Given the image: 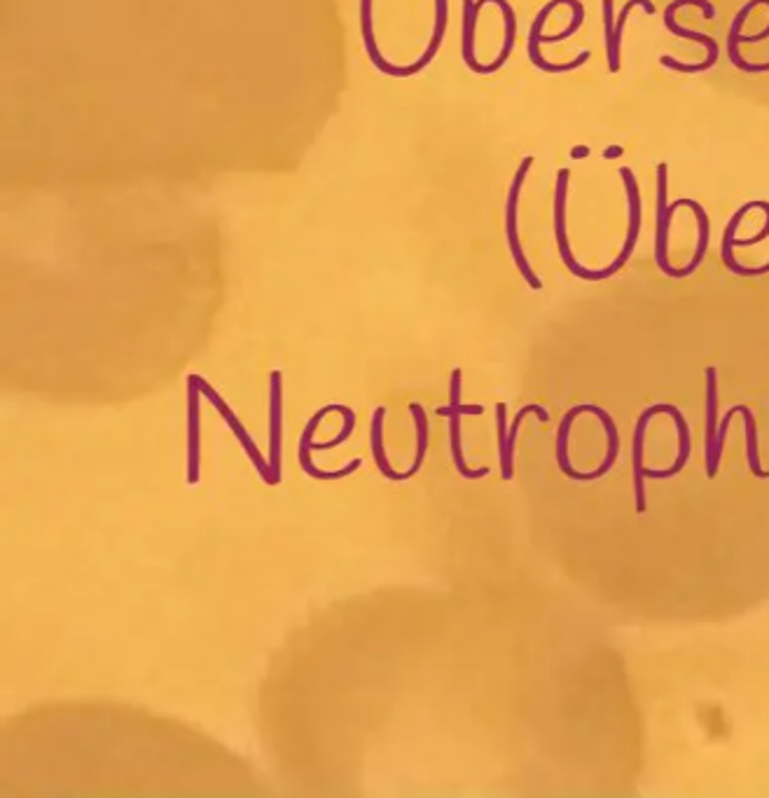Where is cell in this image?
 <instances>
[{
    "instance_id": "obj_15",
    "label": "cell",
    "mask_w": 769,
    "mask_h": 798,
    "mask_svg": "<svg viewBox=\"0 0 769 798\" xmlns=\"http://www.w3.org/2000/svg\"><path fill=\"white\" fill-rule=\"evenodd\" d=\"M718 368L708 366L706 368V443H704V452H706V476L715 478L714 468V449H715V436H718Z\"/></svg>"
},
{
    "instance_id": "obj_22",
    "label": "cell",
    "mask_w": 769,
    "mask_h": 798,
    "mask_svg": "<svg viewBox=\"0 0 769 798\" xmlns=\"http://www.w3.org/2000/svg\"><path fill=\"white\" fill-rule=\"evenodd\" d=\"M487 3H493V5H499V7H501V12H503V19H505L503 50H501V54L496 56V59H493L492 64H487L489 75H493V73H499L501 68H503L505 64H508L510 54H512V50H515V40H517V15H515V10H512V5H510L508 0H477V7L487 5Z\"/></svg>"
},
{
    "instance_id": "obj_10",
    "label": "cell",
    "mask_w": 769,
    "mask_h": 798,
    "mask_svg": "<svg viewBox=\"0 0 769 798\" xmlns=\"http://www.w3.org/2000/svg\"><path fill=\"white\" fill-rule=\"evenodd\" d=\"M283 375L274 370L269 375V468L271 483H281V459H283Z\"/></svg>"
},
{
    "instance_id": "obj_30",
    "label": "cell",
    "mask_w": 769,
    "mask_h": 798,
    "mask_svg": "<svg viewBox=\"0 0 769 798\" xmlns=\"http://www.w3.org/2000/svg\"><path fill=\"white\" fill-rule=\"evenodd\" d=\"M760 209L764 211V228L760 230V232L755 234V237H751V239H735V249H736V246H755V244H760V241H764V239L769 237V202L760 200Z\"/></svg>"
},
{
    "instance_id": "obj_32",
    "label": "cell",
    "mask_w": 769,
    "mask_h": 798,
    "mask_svg": "<svg viewBox=\"0 0 769 798\" xmlns=\"http://www.w3.org/2000/svg\"><path fill=\"white\" fill-rule=\"evenodd\" d=\"M622 153H625V150H622L620 145H610V148L603 150V157H606V160H618Z\"/></svg>"
},
{
    "instance_id": "obj_6",
    "label": "cell",
    "mask_w": 769,
    "mask_h": 798,
    "mask_svg": "<svg viewBox=\"0 0 769 798\" xmlns=\"http://www.w3.org/2000/svg\"><path fill=\"white\" fill-rule=\"evenodd\" d=\"M188 379H190V382L197 384V389H200V394H201V396H206V399L210 400V405H213V408H216V410L220 412L222 419L228 421L229 431H232L234 436H237V440H238V443H241V448L246 449V455L250 457V461H253V466H255V468H258V473H260L262 480H265V483L269 485V483H271V468H269V461H265V457H262V452H260V449H258V445H255V440L250 438V433L246 431L244 424H241V421H238V417L234 415L232 408H229V405L225 403V399H220V396H218L216 389L210 387V384L206 382L204 378H200V375H190Z\"/></svg>"
},
{
    "instance_id": "obj_23",
    "label": "cell",
    "mask_w": 769,
    "mask_h": 798,
    "mask_svg": "<svg viewBox=\"0 0 769 798\" xmlns=\"http://www.w3.org/2000/svg\"><path fill=\"white\" fill-rule=\"evenodd\" d=\"M384 419H386V408H376L375 415H372V431H370L372 457H375L376 468L382 471L384 478L394 480V483H403V473L394 471V468L388 466L386 452H384Z\"/></svg>"
},
{
    "instance_id": "obj_4",
    "label": "cell",
    "mask_w": 769,
    "mask_h": 798,
    "mask_svg": "<svg viewBox=\"0 0 769 798\" xmlns=\"http://www.w3.org/2000/svg\"><path fill=\"white\" fill-rule=\"evenodd\" d=\"M569 169H560L557 173V185H554V237H557V246H560V255L564 261L566 270H569L573 277L582 279V281H606V274L603 270H587L580 262L576 261V255L570 251L569 241V230H566V200H569Z\"/></svg>"
},
{
    "instance_id": "obj_18",
    "label": "cell",
    "mask_w": 769,
    "mask_h": 798,
    "mask_svg": "<svg viewBox=\"0 0 769 798\" xmlns=\"http://www.w3.org/2000/svg\"><path fill=\"white\" fill-rule=\"evenodd\" d=\"M582 412H589V403H582L576 405V408H570L569 412L564 415L560 424V431H557V464H560L561 473H564L569 480H582V473L576 471L573 466H570L569 459V436H570V427H573V421L582 415Z\"/></svg>"
},
{
    "instance_id": "obj_7",
    "label": "cell",
    "mask_w": 769,
    "mask_h": 798,
    "mask_svg": "<svg viewBox=\"0 0 769 798\" xmlns=\"http://www.w3.org/2000/svg\"><path fill=\"white\" fill-rule=\"evenodd\" d=\"M678 10H681V3H678V0H674V3H669V5H667V10H665V26H667V31H669V34H674L676 38L695 40V43L704 44V47H706V59H704V62H699V64H683V62H676L674 56L665 54V56H659V64H662V66H665V68H669V71L686 73V75H692V73H706V71H711V68H714L715 64H718V54H720L718 43H715L714 38H708V35L697 34V31H692V28H686V26H681V24H676L674 15Z\"/></svg>"
},
{
    "instance_id": "obj_8",
    "label": "cell",
    "mask_w": 769,
    "mask_h": 798,
    "mask_svg": "<svg viewBox=\"0 0 769 798\" xmlns=\"http://www.w3.org/2000/svg\"><path fill=\"white\" fill-rule=\"evenodd\" d=\"M560 5H566V0H550L548 5H542L538 10L536 19L531 22V28H529V40H526V54H529V62L538 68V71L548 73V75H561V73H570L576 71V68L585 66L589 62V52H580V54L573 59V62H566V64H552L548 62L545 56L540 54V35H542V28H545V22L548 17L552 15L554 10Z\"/></svg>"
},
{
    "instance_id": "obj_3",
    "label": "cell",
    "mask_w": 769,
    "mask_h": 798,
    "mask_svg": "<svg viewBox=\"0 0 769 798\" xmlns=\"http://www.w3.org/2000/svg\"><path fill=\"white\" fill-rule=\"evenodd\" d=\"M667 192H669V169H667V162H659L657 164V225H655V262H657L659 272L667 274L669 279H687L692 277L687 267H671L669 262V225L674 211L671 204L667 202Z\"/></svg>"
},
{
    "instance_id": "obj_28",
    "label": "cell",
    "mask_w": 769,
    "mask_h": 798,
    "mask_svg": "<svg viewBox=\"0 0 769 798\" xmlns=\"http://www.w3.org/2000/svg\"><path fill=\"white\" fill-rule=\"evenodd\" d=\"M339 415L344 417V427H342V431H339L337 438L327 440V443H311V449H333V448H339V445L346 443V440L351 438V433H354V429H355V412L351 410L349 405H342Z\"/></svg>"
},
{
    "instance_id": "obj_24",
    "label": "cell",
    "mask_w": 769,
    "mask_h": 798,
    "mask_svg": "<svg viewBox=\"0 0 769 798\" xmlns=\"http://www.w3.org/2000/svg\"><path fill=\"white\" fill-rule=\"evenodd\" d=\"M447 17H449V0H435V24H433V35L431 43H428L426 52L419 56L414 62V66L419 68V73L426 66H431V62L437 56L440 47L444 43V34H447Z\"/></svg>"
},
{
    "instance_id": "obj_16",
    "label": "cell",
    "mask_w": 769,
    "mask_h": 798,
    "mask_svg": "<svg viewBox=\"0 0 769 798\" xmlns=\"http://www.w3.org/2000/svg\"><path fill=\"white\" fill-rule=\"evenodd\" d=\"M760 3H764V0H748L746 5H744L742 10L735 15V19H732V24H730V34H727V59H730L732 66L739 68L742 73H748V75H764V73H769V62L767 64H748L746 59L739 54V38H736V34H739V31L744 28V22L748 19V15H751V12L755 10Z\"/></svg>"
},
{
    "instance_id": "obj_21",
    "label": "cell",
    "mask_w": 769,
    "mask_h": 798,
    "mask_svg": "<svg viewBox=\"0 0 769 798\" xmlns=\"http://www.w3.org/2000/svg\"><path fill=\"white\" fill-rule=\"evenodd\" d=\"M637 5L643 7V12H646V15H655V12H657L653 5V0H627L620 15L615 17L613 44H610L608 50H606V59H608V71L610 73H618L622 66V31H625V24H627V17H629V12L634 10Z\"/></svg>"
},
{
    "instance_id": "obj_31",
    "label": "cell",
    "mask_w": 769,
    "mask_h": 798,
    "mask_svg": "<svg viewBox=\"0 0 769 798\" xmlns=\"http://www.w3.org/2000/svg\"><path fill=\"white\" fill-rule=\"evenodd\" d=\"M764 3L769 5V0H764ZM736 38H739V43H760V40H767L769 38V24H767V28H763V31L755 35H744L742 31H739V34H736Z\"/></svg>"
},
{
    "instance_id": "obj_5",
    "label": "cell",
    "mask_w": 769,
    "mask_h": 798,
    "mask_svg": "<svg viewBox=\"0 0 769 798\" xmlns=\"http://www.w3.org/2000/svg\"><path fill=\"white\" fill-rule=\"evenodd\" d=\"M618 173H620V181L622 185H625V192H627V237H625V244H622L620 255H618V258L603 270L606 279H610L613 274L620 272L622 267L629 262L631 253H634V249H637L638 244V237H641V222H643L641 190H638L637 176L631 173L629 167L618 169Z\"/></svg>"
},
{
    "instance_id": "obj_13",
    "label": "cell",
    "mask_w": 769,
    "mask_h": 798,
    "mask_svg": "<svg viewBox=\"0 0 769 798\" xmlns=\"http://www.w3.org/2000/svg\"><path fill=\"white\" fill-rule=\"evenodd\" d=\"M753 209H760V200L755 202H746L744 206L735 211V216L730 218L727 222L725 232H723V241H720V258L725 262V267L730 272H735L736 277H763V274H769V262L767 265H760V267H746L735 258V239H736V230L742 225V221L746 218L748 211Z\"/></svg>"
},
{
    "instance_id": "obj_19",
    "label": "cell",
    "mask_w": 769,
    "mask_h": 798,
    "mask_svg": "<svg viewBox=\"0 0 769 798\" xmlns=\"http://www.w3.org/2000/svg\"><path fill=\"white\" fill-rule=\"evenodd\" d=\"M589 415L599 417V421L603 424V431H606V440H608V449H606L603 464L599 466L597 471H592V480H601L603 476H608L610 468H613L615 461H618V457H620V433H618V427H615L613 417L603 410L601 405L589 403Z\"/></svg>"
},
{
    "instance_id": "obj_9",
    "label": "cell",
    "mask_w": 769,
    "mask_h": 798,
    "mask_svg": "<svg viewBox=\"0 0 769 798\" xmlns=\"http://www.w3.org/2000/svg\"><path fill=\"white\" fill-rule=\"evenodd\" d=\"M339 410H342V405H337V403L326 405L323 410H318L309 421H307L305 431H302V436H299V449H297L299 466H302V471H305L309 478H314V480H342V478H349L351 473H355L360 466H363V459H354L351 464H346L344 468H339V471H321V468H316V466L311 464V443H314L316 429H318V424L323 421V417L330 415V412H339Z\"/></svg>"
},
{
    "instance_id": "obj_27",
    "label": "cell",
    "mask_w": 769,
    "mask_h": 798,
    "mask_svg": "<svg viewBox=\"0 0 769 798\" xmlns=\"http://www.w3.org/2000/svg\"><path fill=\"white\" fill-rule=\"evenodd\" d=\"M566 5H569L570 12H573V17H570L569 28H564V31H561V34H557V35H540V44L542 43H545V44H557V43H561V40L570 38V35H573V34H578V31H580V28H582V24H585V5H582L580 0H566Z\"/></svg>"
},
{
    "instance_id": "obj_1",
    "label": "cell",
    "mask_w": 769,
    "mask_h": 798,
    "mask_svg": "<svg viewBox=\"0 0 769 798\" xmlns=\"http://www.w3.org/2000/svg\"><path fill=\"white\" fill-rule=\"evenodd\" d=\"M533 167V157H524L520 164V169L515 172L512 176V183L508 188V200H505V239H508V249L510 255H512V261H515L517 270L520 274L524 277V281L529 283V289L533 291H540L542 289V281L538 279V274L533 272V267L529 265L526 261L524 249H521V241H520V222H517V211H520V194L521 188H524V181L529 176Z\"/></svg>"
},
{
    "instance_id": "obj_25",
    "label": "cell",
    "mask_w": 769,
    "mask_h": 798,
    "mask_svg": "<svg viewBox=\"0 0 769 798\" xmlns=\"http://www.w3.org/2000/svg\"><path fill=\"white\" fill-rule=\"evenodd\" d=\"M739 415L744 417V429H746V457H748V468L755 478H769V471H763L760 466V449H758V424H755V417H753L751 408L748 405H739Z\"/></svg>"
},
{
    "instance_id": "obj_11",
    "label": "cell",
    "mask_w": 769,
    "mask_h": 798,
    "mask_svg": "<svg viewBox=\"0 0 769 798\" xmlns=\"http://www.w3.org/2000/svg\"><path fill=\"white\" fill-rule=\"evenodd\" d=\"M669 403H657L650 405L641 412L637 421V429H634V443H631V471H634V499H637V513H646V476H643V440H646L647 424L655 415H669Z\"/></svg>"
},
{
    "instance_id": "obj_2",
    "label": "cell",
    "mask_w": 769,
    "mask_h": 798,
    "mask_svg": "<svg viewBox=\"0 0 769 798\" xmlns=\"http://www.w3.org/2000/svg\"><path fill=\"white\" fill-rule=\"evenodd\" d=\"M461 387H463V375L456 368L452 372V387H449V405L444 408H437V415L447 417L449 419V440H452V455H454L456 471L461 473L468 480H480V478H487L492 473V468L482 466V468H468L463 457V440H461V417L463 415H482L484 412V405H463L461 403Z\"/></svg>"
},
{
    "instance_id": "obj_26",
    "label": "cell",
    "mask_w": 769,
    "mask_h": 798,
    "mask_svg": "<svg viewBox=\"0 0 769 798\" xmlns=\"http://www.w3.org/2000/svg\"><path fill=\"white\" fill-rule=\"evenodd\" d=\"M412 417H414V424H416V457H414V464L407 473H403V480H410L414 478L416 473L421 471V466H423V459H426V449H428V419H426V412L421 408L419 403H412L410 405Z\"/></svg>"
},
{
    "instance_id": "obj_12",
    "label": "cell",
    "mask_w": 769,
    "mask_h": 798,
    "mask_svg": "<svg viewBox=\"0 0 769 798\" xmlns=\"http://www.w3.org/2000/svg\"><path fill=\"white\" fill-rule=\"evenodd\" d=\"M201 394L188 379V483L197 485L201 476Z\"/></svg>"
},
{
    "instance_id": "obj_14",
    "label": "cell",
    "mask_w": 769,
    "mask_h": 798,
    "mask_svg": "<svg viewBox=\"0 0 769 798\" xmlns=\"http://www.w3.org/2000/svg\"><path fill=\"white\" fill-rule=\"evenodd\" d=\"M360 34H363V44H365V52L370 56L372 66L379 73L388 75V78H414L419 75V68L414 64L410 66H394L384 59V54L376 47L375 31H372V0H360Z\"/></svg>"
},
{
    "instance_id": "obj_17",
    "label": "cell",
    "mask_w": 769,
    "mask_h": 798,
    "mask_svg": "<svg viewBox=\"0 0 769 798\" xmlns=\"http://www.w3.org/2000/svg\"><path fill=\"white\" fill-rule=\"evenodd\" d=\"M477 0H463V19H461V56L468 71L475 75H489V68L477 62L475 54V28H477Z\"/></svg>"
},
{
    "instance_id": "obj_20",
    "label": "cell",
    "mask_w": 769,
    "mask_h": 798,
    "mask_svg": "<svg viewBox=\"0 0 769 798\" xmlns=\"http://www.w3.org/2000/svg\"><path fill=\"white\" fill-rule=\"evenodd\" d=\"M531 412L538 417V419L542 421V424H548V421H550V412L545 410L542 405H536V403L524 405V408H521V410L517 412L515 419H512V424H510L508 445H505V455L501 457V476H503V480H512V473H515V468H512V459H515L517 433H520V427H521V421H524V417L531 415Z\"/></svg>"
},
{
    "instance_id": "obj_33",
    "label": "cell",
    "mask_w": 769,
    "mask_h": 798,
    "mask_svg": "<svg viewBox=\"0 0 769 798\" xmlns=\"http://www.w3.org/2000/svg\"><path fill=\"white\" fill-rule=\"evenodd\" d=\"M589 155V148H582V145H576V148H573V153H570V157H573V160H582V157H587Z\"/></svg>"
},
{
    "instance_id": "obj_29",
    "label": "cell",
    "mask_w": 769,
    "mask_h": 798,
    "mask_svg": "<svg viewBox=\"0 0 769 798\" xmlns=\"http://www.w3.org/2000/svg\"><path fill=\"white\" fill-rule=\"evenodd\" d=\"M601 15H603V43L606 50L613 44L615 34V0H601Z\"/></svg>"
}]
</instances>
